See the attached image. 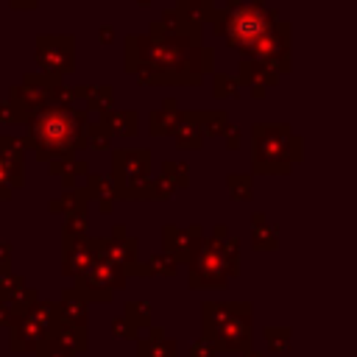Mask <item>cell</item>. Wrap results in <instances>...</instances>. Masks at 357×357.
Returning a JSON list of instances; mask_svg holds the SVG:
<instances>
[{"label":"cell","mask_w":357,"mask_h":357,"mask_svg":"<svg viewBox=\"0 0 357 357\" xmlns=\"http://www.w3.org/2000/svg\"><path fill=\"white\" fill-rule=\"evenodd\" d=\"M33 131H36V139H39V148L45 151H64L75 142V134H78V117L70 114V112H45L36 117L33 123Z\"/></svg>","instance_id":"1"}]
</instances>
